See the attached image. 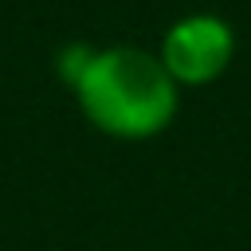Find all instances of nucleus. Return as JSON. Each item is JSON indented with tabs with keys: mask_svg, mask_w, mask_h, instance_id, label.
<instances>
[{
	"mask_svg": "<svg viewBox=\"0 0 251 251\" xmlns=\"http://www.w3.org/2000/svg\"><path fill=\"white\" fill-rule=\"evenodd\" d=\"M90 55H94V47L90 43H67L59 55H55V75L67 82V86H75L78 82V75L86 71V63H90Z\"/></svg>",
	"mask_w": 251,
	"mask_h": 251,
	"instance_id": "obj_3",
	"label": "nucleus"
},
{
	"mask_svg": "<svg viewBox=\"0 0 251 251\" xmlns=\"http://www.w3.org/2000/svg\"><path fill=\"white\" fill-rule=\"evenodd\" d=\"M71 94L82 118L114 141H149L165 133L180 110V86L169 78L157 51L137 43L94 47Z\"/></svg>",
	"mask_w": 251,
	"mask_h": 251,
	"instance_id": "obj_1",
	"label": "nucleus"
},
{
	"mask_svg": "<svg viewBox=\"0 0 251 251\" xmlns=\"http://www.w3.org/2000/svg\"><path fill=\"white\" fill-rule=\"evenodd\" d=\"M157 59L180 90L184 86L188 90L208 86L235 59V31L216 12H188V16H180L165 27Z\"/></svg>",
	"mask_w": 251,
	"mask_h": 251,
	"instance_id": "obj_2",
	"label": "nucleus"
}]
</instances>
